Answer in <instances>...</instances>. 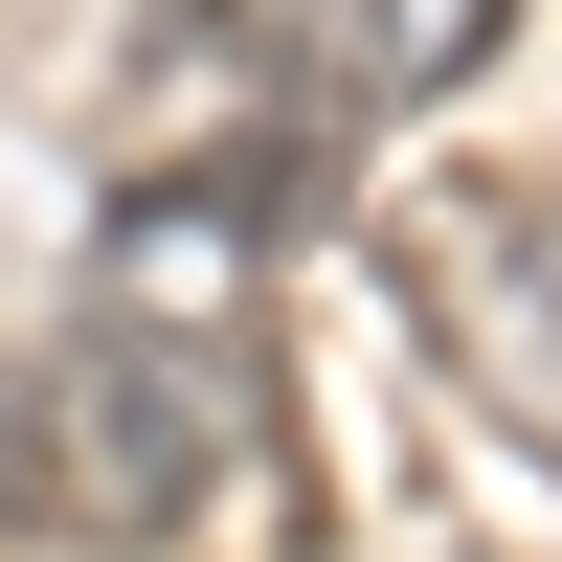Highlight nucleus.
<instances>
[{
    "label": "nucleus",
    "mask_w": 562,
    "mask_h": 562,
    "mask_svg": "<svg viewBox=\"0 0 562 562\" xmlns=\"http://www.w3.org/2000/svg\"><path fill=\"white\" fill-rule=\"evenodd\" d=\"M225 450H248V360L135 338V315H90V338L45 360V540L180 562V540L225 518Z\"/></svg>",
    "instance_id": "f257e3e1"
},
{
    "label": "nucleus",
    "mask_w": 562,
    "mask_h": 562,
    "mask_svg": "<svg viewBox=\"0 0 562 562\" xmlns=\"http://www.w3.org/2000/svg\"><path fill=\"white\" fill-rule=\"evenodd\" d=\"M248 270H270V203H248V180H180V158L90 225V315L203 338V360H248Z\"/></svg>",
    "instance_id": "f03ea898"
}]
</instances>
